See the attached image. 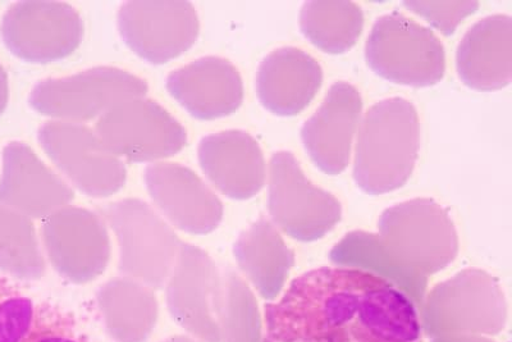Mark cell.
Wrapping results in <instances>:
<instances>
[{
    "label": "cell",
    "mask_w": 512,
    "mask_h": 342,
    "mask_svg": "<svg viewBox=\"0 0 512 342\" xmlns=\"http://www.w3.org/2000/svg\"><path fill=\"white\" fill-rule=\"evenodd\" d=\"M263 342H423L418 309L363 269L322 267L264 307Z\"/></svg>",
    "instance_id": "cell-1"
},
{
    "label": "cell",
    "mask_w": 512,
    "mask_h": 342,
    "mask_svg": "<svg viewBox=\"0 0 512 342\" xmlns=\"http://www.w3.org/2000/svg\"><path fill=\"white\" fill-rule=\"evenodd\" d=\"M420 145L418 111L402 98L382 100L361 122L356 143L355 184L369 195L392 193L413 175Z\"/></svg>",
    "instance_id": "cell-2"
},
{
    "label": "cell",
    "mask_w": 512,
    "mask_h": 342,
    "mask_svg": "<svg viewBox=\"0 0 512 342\" xmlns=\"http://www.w3.org/2000/svg\"><path fill=\"white\" fill-rule=\"evenodd\" d=\"M419 318L427 337L498 335L507 321L504 291L482 269H465L438 284L424 299Z\"/></svg>",
    "instance_id": "cell-3"
},
{
    "label": "cell",
    "mask_w": 512,
    "mask_h": 342,
    "mask_svg": "<svg viewBox=\"0 0 512 342\" xmlns=\"http://www.w3.org/2000/svg\"><path fill=\"white\" fill-rule=\"evenodd\" d=\"M378 230L387 252L424 277L450 266L459 254L455 223L433 199H413L386 209Z\"/></svg>",
    "instance_id": "cell-4"
},
{
    "label": "cell",
    "mask_w": 512,
    "mask_h": 342,
    "mask_svg": "<svg viewBox=\"0 0 512 342\" xmlns=\"http://www.w3.org/2000/svg\"><path fill=\"white\" fill-rule=\"evenodd\" d=\"M365 61L382 79L416 89L437 85L446 72L441 40L399 12L378 18L367 40Z\"/></svg>",
    "instance_id": "cell-5"
},
{
    "label": "cell",
    "mask_w": 512,
    "mask_h": 342,
    "mask_svg": "<svg viewBox=\"0 0 512 342\" xmlns=\"http://www.w3.org/2000/svg\"><path fill=\"white\" fill-rule=\"evenodd\" d=\"M100 212L120 244L123 275L150 289H163L182 245L176 232L140 199L104 205Z\"/></svg>",
    "instance_id": "cell-6"
},
{
    "label": "cell",
    "mask_w": 512,
    "mask_h": 342,
    "mask_svg": "<svg viewBox=\"0 0 512 342\" xmlns=\"http://www.w3.org/2000/svg\"><path fill=\"white\" fill-rule=\"evenodd\" d=\"M268 209L280 230L301 243H313L342 218L335 195L313 185L290 152L273 154L269 163Z\"/></svg>",
    "instance_id": "cell-7"
},
{
    "label": "cell",
    "mask_w": 512,
    "mask_h": 342,
    "mask_svg": "<svg viewBox=\"0 0 512 342\" xmlns=\"http://www.w3.org/2000/svg\"><path fill=\"white\" fill-rule=\"evenodd\" d=\"M148 84L113 67H96L63 79L39 82L29 103L44 116L90 121L127 100L143 98Z\"/></svg>",
    "instance_id": "cell-8"
},
{
    "label": "cell",
    "mask_w": 512,
    "mask_h": 342,
    "mask_svg": "<svg viewBox=\"0 0 512 342\" xmlns=\"http://www.w3.org/2000/svg\"><path fill=\"white\" fill-rule=\"evenodd\" d=\"M223 293L216 262L198 246L182 244L166 293L173 321L200 342H222Z\"/></svg>",
    "instance_id": "cell-9"
},
{
    "label": "cell",
    "mask_w": 512,
    "mask_h": 342,
    "mask_svg": "<svg viewBox=\"0 0 512 342\" xmlns=\"http://www.w3.org/2000/svg\"><path fill=\"white\" fill-rule=\"evenodd\" d=\"M96 135L113 155L128 162H153L180 153L187 143L181 123L153 100L118 104L96 122Z\"/></svg>",
    "instance_id": "cell-10"
},
{
    "label": "cell",
    "mask_w": 512,
    "mask_h": 342,
    "mask_svg": "<svg viewBox=\"0 0 512 342\" xmlns=\"http://www.w3.org/2000/svg\"><path fill=\"white\" fill-rule=\"evenodd\" d=\"M79 12L62 2H20L3 17L0 33L16 57L48 63L71 56L84 38Z\"/></svg>",
    "instance_id": "cell-11"
},
{
    "label": "cell",
    "mask_w": 512,
    "mask_h": 342,
    "mask_svg": "<svg viewBox=\"0 0 512 342\" xmlns=\"http://www.w3.org/2000/svg\"><path fill=\"white\" fill-rule=\"evenodd\" d=\"M41 147L77 189L96 198L118 193L126 184V167L88 127L49 121L38 135Z\"/></svg>",
    "instance_id": "cell-12"
},
{
    "label": "cell",
    "mask_w": 512,
    "mask_h": 342,
    "mask_svg": "<svg viewBox=\"0 0 512 342\" xmlns=\"http://www.w3.org/2000/svg\"><path fill=\"white\" fill-rule=\"evenodd\" d=\"M118 27L125 43L153 65H166L198 39L194 6L182 0H137L123 4Z\"/></svg>",
    "instance_id": "cell-13"
},
{
    "label": "cell",
    "mask_w": 512,
    "mask_h": 342,
    "mask_svg": "<svg viewBox=\"0 0 512 342\" xmlns=\"http://www.w3.org/2000/svg\"><path fill=\"white\" fill-rule=\"evenodd\" d=\"M50 263L73 284H88L103 275L111 259V239L98 214L79 207H63L41 227Z\"/></svg>",
    "instance_id": "cell-14"
},
{
    "label": "cell",
    "mask_w": 512,
    "mask_h": 342,
    "mask_svg": "<svg viewBox=\"0 0 512 342\" xmlns=\"http://www.w3.org/2000/svg\"><path fill=\"white\" fill-rule=\"evenodd\" d=\"M145 184L164 216L187 234L207 235L221 225V200L190 168L152 164L146 168Z\"/></svg>",
    "instance_id": "cell-15"
},
{
    "label": "cell",
    "mask_w": 512,
    "mask_h": 342,
    "mask_svg": "<svg viewBox=\"0 0 512 342\" xmlns=\"http://www.w3.org/2000/svg\"><path fill=\"white\" fill-rule=\"evenodd\" d=\"M363 112V99L354 85L335 82L322 106L301 129L306 153L327 175H341L350 163L352 139Z\"/></svg>",
    "instance_id": "cell-16"
},
{
    "label": "cell",
    "mask_w": 512,
    "mask_h": 342,
    "mask_svg": "<svg viewBox=\"0 0 512 342\" xmlns=\"http://www.w3.org/2000/svg\"><path fill=\"white\" fill-rule=\"evenodd\" d=\"M73 198L70 186L29 145L11 143L4 148L0 204L29 218H47Z\"/></svg>",
    "instance_id": "cell-17"
},
{
    "label": "cell",
    "mask_w": 512,
    "mask_h": 342,
    "mask_svg": "<svg viewBox=\"0 0 512 342\" xmlns=\"http://www.w3.org/2000/svg\"><path fill=\"white\" fill-rule=\"evenodd\" d=\"M173 98L198 120L230 116L244 102V82L227 59L205 57L173 71L167 79Z\"/></svg>",
    "instance_id": "cell-18"
},
{
    "label": "cell",
    "mask_w": 512,
    "mask_h": 342,
    "mask_svg": "<svg viewBox=\"0 0 512 342\" xmlns=\"http://www.w3.org/2000/svg\"><path fill=\"white\" fill-rule=\"evenodd\" d=\"M199 162L208 179L222 194L248 200L265 184V161L258 141L248 132H218L200 141Z\"/></svg>",
    "instance_id": "cell-19"
},
{
    "label": "cell",
    "mask_w": 512,
    "mask_h": 342,
    "mask_svg": "<svg viewBox=\"0 0 512 342\" xmlns=\"http://www.w3.org/2000/svg\"><path fill=\"white\" fill-rule=\"evenodd\" d=\"M323 84V70L304 50L286 47L274 50L260 63L256 93L269 112L296 116L313 102Z\"/></svg>",
    "instance_id": "cell-20"
},
{
    "label": "cell",
    "mask_w": 512,
    "mask_h": 342,
    "mask_svg": "<svg viewBox=\"0 0 512 342\" xmlns=\"http://www.w3.org/2000/svg\"><path fill=\"white\" fill-rule=\"evenodd\" d=\"M456 70L468 88L497 91L512 76V20L510 16L483 18L465 34L456 52Z\"/></svg>",
    "instance_id": "cell-21"
},
{
    "label": "cell",
    "mask_w": 512,
    "mask_h": 342,
    "mask_svg": "<svg viewBox=\"0 0 512 342\" xmlns=\"http://www.w3.org/2000/svg\"><path fill=\"white\" fill-rule=\"evenodd\" d=\"M233 254L241 271L267 302L282 293L295 264V253L267 218H260L242 232Z\"/></svg>",
    "instance_id": "cell-22"
},
{
    "label": "cell",
    "mask_w": 512,
    "mask_h": 342,
    "mask_svg": "<svg viewBox=\"0 0 512 342\" xmlns=\"http://www.w3.org/2000/svg\"><path fill=\"white\" fill-rule=\"evenodd\" d=\"M98 307L117 342H145L157 325V298L150 287L132 278H113L100 287Z\"/></svg>",
    "instance_id": "cell-23"
},
{
    "label": "cell",
    "mask_w": 512,
    "mask_h": 342,
    "mask_svg": "<svg viewBox=\"0 0 512 342\" xmlns=\"http://www.w3.org/2000/svg\"><path fill=\"white\" fill-rule=\"evenodd\" d=\"M338 267L363 269L390 282L415 304L422 307L427 295L428 277L405 268L384 248L378 235L355 231L346 235L329 254Z\"/></svg>",
    "instance_id": "cell-24"
},
{
    "label": "cell",
    "mask_w": 512,
    "mask_h": 342,
    "mask_svg": "<svg viewBox=\"0 0 512 342\" xmlns=\"http://www.w3.org/2000/svg\"><path fill=\"white\" fill-rule=\"evenodd\" d=\"M363 29V9L352 2H306L300 11L301 33L328 54L349 52Z\"/></svg>",
    "instance_id": "cell-25"
},
{
    "label": "cell",
    "mask_w": 512,
    "mask_h": 342,
    "mask_svg": "<svg viewBox=\"0 0 512 342\" xmlns=\"http://www.w3.org/2000/svg\"><path fill=\"white\" fill-rule=\"evenodd\" d=\"M0 271L22 281L40 280L47 271L34 223L0 204Z\"/></svg>",
    "instance_id": "cell-26"
},
{
    "label": "cell",
    "mask_w": 512,
    "mask_h": 342,
    "mask_svg": "<svg viewBox=\"0 0 512 342\" xmlns=\"http://www.w3.org/2000/svg\"><path fill=\"white\" fill-rule=\"evenodd\" d=\"M223 275L222 342H263L262 317L253 291L233 269Z\"/></svg>",
    "instance_id": "cell-27"
},
{
    "label": "cell",
    "mask_w": 512,
    "mask_h": 342,
    "mask_svg": "<svg viewBox=\"0 0 512 342\" xmlns=\"http://www.w3.org/2000/svg\"><path fill=\"white\" fill-rule=\"evenodd\" d=\"M20 342H89L71 314L43 304L34 310L31 325Z\"/></svg>",
    "instance_id": "cell-28"
},
{
    "label": "cell",
    "mask_w": 512,
    "mask_h": 342,
    "mask_svg": "<svg viewBox=\"0 0 512 342\" xmlns=\"http://www.w3.org/2000/svg\"><path fill=\"white\" fill-rule=\"evenodd\" d=\"M31 299L0 284V342H20L34 317Z\"/></svg>",
    "instance_id": "cell-29"
},
{
    "label": "cell",
    "mask_w": 512,
    "mask_h": 342,
    "mask_svg": "<svg viewBox=\"0 0 512 342\" xmlns=\"http://www.w3.org/2000/svg\"><path fill=\"white\" fill-rule=\"evenodd\" d=\"M404 7L451 36L460 22L478 11L479 2H404Z\"/></svg>",
    "instance_id": "cell-30"
},
{
    "label": "cell",
    "mask_w": 512,
    "mask_h": 342,
    "mask_svg": "<svg viewBox=\"0 0 512 342\" xmlns=\"http://www.w3.org/2000/svg\"><path fill=\"white\" fill-rule=\"evenodd\" d=\"M432 342H496L486 336L477 335H448L434 337Z\"/></svg>",
    "instance_id": "cell-31"
},
{
    "label": "cell",
    "mask_w": 512,
    "mask_h": 342,
    "mask_svg": "<svg viewBox=\"0 0 512 342\" xmlns=\"http://www.w3.org/2000/svg\"><path fill=\"white\" fill-rule=\"evenodd\" d=\"M9 97L8 76L6 70L0 65V114L6 111Z\"/></svg>",
    "instance_id": "cell-32"
},
{
    "label": "cell",
    "mask_w": 512,
    "mask_h": 342,
    "mask_svg": "<svg viewBox=\"0 0 512 342\" xmlns=\"http://www.w3.org/2000/svg\"><path fill=\"white\" fill-rule=\"evenodd\" d=\"M164 342H198V341L192 340V339H190V337H187V336H176V337H172V339H168L167 341H164Z\"/></svg>",
    "instance_id": "cell-33"
}]
</instances>
